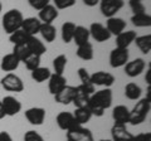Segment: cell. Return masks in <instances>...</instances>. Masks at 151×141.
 Wrapping results in <instances>:
<instances>
[{
    "mask_svg": "<svg viewBox=\"0 0 151 141\" xmlns=\"http://www.w3.org/2000/svg\"><path fill=\"white\" fill-rule=\"evenodd\" d=\"M42 25V22L35 17H30V18H25L22 23V28L20 29L23 32H25L29 37H35V34L39 33Z\"/></svg>",
    "mask_w": 151,
    "mask_h": 141,
    "instance_id": "17",
    "label": "cell"
},
{
    "mask_svg": "<svg viewBox=\"0 0 151 141\" xmlns=\"http://www.w3.org/2000/svg\"><path fill=\"white\" fill-rule=\"evenodd\" d=\"M24 141H44L43 136L34 130H29L24 134Z\"/></svg>",
    "mask_w": 151,
    "mask_h": 141,
    "instance_id": "40",
    "label": "cell"
},
{
    "mask_svg": "<svg viewBox=\"0 0 151 141\" xmlns=\"http://www.w3.org/2000/svg\"><path fill=\"white\" fill-rule=\"evenodd\" d=\"M0 84L8 92H23L24 91V83H23L22 78L14 73L5 74V76L0 79Z\"/></svg>",
    "mask_w": 151,
    "mask_h": 141,
    "instance_id": "4",
    "label": "cell"
},
{
    "mask_svg": "<svg viewBox=\"0 0 151 141\" xmlns=\"http://www.w3.org/2000/svg\"><path fill=\"white\" fill-rule=\"evenodd\" d=\"M83 4L86 6H89V8H92V6H96L98 5V3H100V0H82Z\"/></svg>",
    "mask_w": 151,
    "mask_h": 141,
    "instance_id": "44",
    "label": "cell"
},
{
    "mask_svg": "<svg viewBox=\"0 0 151 141\" xmlns=\"http://www.w3.org/2000/svg\"><path fill=\"white\" fill-rule=\"evenodd\" d=\"M76 24L72 22H65L62 24V29H60V34H62V40L64 43H70L73 40Z\"/></svg>",
    "mask_w": 151,
    "mask_h": 141,
    "instance_id": "33",
    "label": "cell"
},
{
    "mask_svg": "<svg viewBox=\"0 0 151 141\" xmlns=\"http://www.w3.org/2000/svg\"><path fill=\"white\" fill-rule=\"evenodd\" d=\"M57 18H58V10L52 4H48L43 9H40L39 14H38V19L44 24H52Z\"/></svg>",
    "mask_w": 151,
    "mask_h": 141,
    "instance_id": "19",
    "label": "cell"
},
{
    "mask_svg": "<svg viewBox=\"0 0 151 141\" xmlns=\"http://www.w3.org/2000/svg\"><path fill=\"white\" fill-rule=\"evenodd\" d=\"M0 141H14L13 137L10 136V134L6 132V131H1L0 132Z\"/></svg>",
    "mask_w": 151,
    "mask_h": 141,
    "instance_id": "43",
    "label": "cell"
},
{
    "mask_svg": "<svg viewBox=\"0 0 151 141\" xmlns=\"http://www.w3.org/2000/svg\"><path fill=\"white\" fill-rule=\"evenodd\" d=\"M19 64H20V60H19L13 53H9V54H5L1 58V62H0V68H1V70H4V72L12 73L15 69H18Z\"/></svg>",
    "mask_w": 151,
    "mask_h": 141,
    "instance_id": "22",
    "label": "cell"
},
{
    "mask_svg": "<svg viewBox=\"0 0 151 141\" xmlns=\"http://www.w3.org/2000/svg\"><path fill=\"white\" fill-rule=\"evenodd\" d=\"M106 28H107V30L110 32L111 35H119L120 33L125 32V29H126V22L122 19V18H117V17L107 18Z\"/></svg>",
    "mask_w": 151,
    "mask_h": 141,
    "instance_id": "18",
    "label": "cell"
},
{
    "mask_svg": "<svg viewBox=\"0 0 151 141\" xmlns=\"http://www.w3.org/2000/svg\"><path fill=\"white\" fill-rule=\"evenodd\" d=\"M24 115L28 122L33 126L43 125V122L45 120V110L43 107H30V109H28L24 112Z\"/></svg>",
    "mask_w": 151,
    "mask_h": 141,
    "instance_id": "9",
    "label": "cell"
},
{
    "mask_svg": "<svg viewBox=\"0 0 151 141\" xmlns=\"http://www.w3.org/2000/svg\"><path fill=\"white\" fill-rule=\"evenodd\" d=\"M130 141H151V134L150 132H141L137 135H134Z\"/></svg>",
    "mask_w": 151,
    "mask_h": 141,
    "instance_id": "42",
    "label": "cell"
},
{
    "mask_svg": "<svg viewBox=\"0 0 151 141\" xmlns=\"http://www.w3.org/2000/svg\"><path fill=\"white\" fill-rule=\"evenodd\" d=\"M3 107L5 110L6 116H15L22 111V103L20 101L14 96H5L1 100Z\"/></svg>",
    "mask_w": 151,
    "mask_h": 141,
    "instance_id": "13",
    "label": "cell"
},
{
    "mask_svg": "<svg viewBox=\"0 0 151 141\" xmlns=\"http://www.w3.org/2000/svg\"><path fill=\"white\" fill-rule=\"evenodd\" d=\"M89 37H92V38L98 42V43H103V42H106L111 38V34L110 32L107 30V28L105 25H102L101 23H92L91 25H89Z\"/></svg>",
    "mask_w": 151,
    "mask_h": 141,
    "instance_id": "8",
    "label": "cell"
},
{
    "mask_svg": "<svg viewBox=\"0 0 151 141\" xmlns=\"http://www.w3.org/2000/svg\"><path fill=\"white\" fill-rule=\"evenodd\" d=\"M131 22L132 24L137 28H145V27H150L151 25V15L147 13H139V14H134L131 17Z\"/></svg>",
    "mask_w": 151,
    "mask_h": 141,
    "instance_id": "28",
    "label": "cell"
},
{
    "mask_svg": "<svg viewBox=\"0 0 151 141\" xmlns=\"http://www.w3.org/2000/svg\"><path fill=\"white\" fill-rule=\"evenodd\" d=\"M112 119L117 125H127L130 120V110L125 105H117L112 110Z\"/></svg>",
    "mask_w": 151,
    "mask_h": 141,
    "instance_id": "16",
    "label": "cell"
},
{
    "mask_svg": "<svg viewBox=\"0 0 151 141\" xmlns=\"http://www.w3.org/2000/svg\"><path fill=\"white\" fill-rule=\"evenodd\" d=\"M50 69L47 68V67H38L34 70H32V78L33 81H35L37 83H42V82H45L48 81L49 77H50Z\"/></svg>",
    "mask_w": 151,
    "mask_h": 141,
    "instance_id": "29",
    "label": "cell"
},
{
    "mask_svg": "<svg viewBox=\"0 0 151 141\" xmlns=\"http://www.w3.org/2000/svg\"><path fill=\"white\" fill-rule=\"evenodd\" d=\"M89 38H91V37H89V30L87 29L86 27L76 25L74 34H73V42L77 44V47L88 43Z\"/></svg>",
    "mask_w": 151,
    "mask_h": 141,
    "instance_id": "24",
    "label": "cell"
},
{
    "mask_svg": "<svg viewBox=\"0 0 151 141\" xmlns=\"http://www.w3.org/2000/svg\"><path fill=\"white\" fill-rule=\"evenodd\" d=\"M5 116H6V114H5V110H4L3 103H1V101H0V120H3Z\"/></svg>",
    "mask_w": 151,
    "mask_h": 141,
    "instance_id": "46",
    "label": "cell"
},
{
    "mask_svg": "<svg viewBox=\"0 0 151 141\" xmlns=\"http://www.w3.org/2000/svg\"><path fill=\"white\" fill-rule=\"evenodd\" d=\"M39 33H40V35L43 37V39L45 42H48V43L54 42L57 38V29L53 24H44V23H42Z\"/></svg>",
    "mask_w": 151,
    "mask_h": 141,
    "instance_id": "26",
    "label": "cell"
},
{
    "mask_svg": "<svg viewBox=\"0 0 151 141\" xmlns=\"http://www.w3.org/2000/svg\"><path fill=\"white\" fill-rule=\"evenodd\" d=\"M67 86V79L63 74H57V73H52L50 77L48 79V90L50 92V95H57L60 90Z\"/></svg>",
    "mask_w": 151,
    "mask_h": 141,
    "instance_id": "14",
    "label": "cell"
},
{
    "mask_svg": "<svg viewBox=\"0 0 151 141\" xmlns=\"http://www.w3.org/2000/svg\"><path fill=\"white\" fill-rule=\"evenodd\" d=\"M67 141H68V140H67Z\"/></svg>",
    "mask_w": 151,
    "mask_h": 141,
    "instance_id": "51",
    "label": "cell"
},
{
    "mask_svg": "<svg viewBox=\"0 0 151 141\" xmlns=\"http://www.w3.org/2000/svg\"><path fill=\"white\" fill-rule=\"evenodd\" d=\"M28 38H29V35L27 34L25 32H23L22 29H19L17 32L12 33V34H9V40L12 42L14 45H18V44H25Z\"/></svg>",
    "mask_w": 151,
    "mask_h": 141,
    "instance_id": "35",
    "label": "cell"
},
{
    "mask_svg": "<svg viewBox=\"0 0 151 141\" xmlns=\"http://www.w3.org/2000/svg\"><path fill=\"white\" fill-rule=\"evenodd\" d=\"M130 58V53L129 49H124V48H116L111 50L110 53V65L112 68H120L129 62Z\"/></svg>",
    "mask_w": 151,
    "mask_h": 141,
    "instance_id": "7",
    "label": "cell"
},
{
    "mask_svg": "<svg viewBox=\"0 0 151 141\" xmlns=\"http://www.w3.org/2000/svg\"><path fill=\"white\" fill-rule=\"evenodd\" d=\"M147 93H146V97L145 98H147V100L151 102V84H149L147 86V91H146Z\"/></svg>",
    "mask_w": 151,
    "mask_h": 141,
    "instance_id": "47",
    "label": "cell"
},
{
    "mask_svg": "<svg viewBox=\"0 0 151 141\" xmlns=\"http://www.w3.org/2000/svg\"><path fill=\"white\" fill-rule=\"evenodd\" d=\"M139 1H144V0H139Z\"/></svg>",
    "mask_w": 151,
    "mask_h": 141,
    "instance_id": "50",
    "label": "cell"
},
{
    "mask_svg": "<svg viewBox=\"0 0 151 141\" xmlns=\"http://www.w3.org/2000/svg\"><path fill=\"white\" fill-rule=\"evenodd\" d=\"M136 37L135 30H127V32H122L119 35H116V47L117 48H124V49H129V47L131 43H134Z\"/></svg>",
    "mask_w": 151,
    "mask_h": 141,
    "instance_id": "21",
    "label": "cell"
},
{
    "mask_svg": "<svg viewBox=\"0 0 151 141\" xmlns=\"http://www.w3.org/2000/svg\"><path fill=\"white\" fill-rule=\"evenodd\" d=\"M141 95H142V90L139 84L134 82H130L125 86V96L131 101H139Z\"/></svg>",
    "mask_w": 151,
    "mask_h": 141,
    "instance_id": "25",
    "label": "cell"
},
{
    "mask_svg": "<svg viewBox=\"0 0 151 141\" xmlns=\"http://www.w3.org/2000/svg\"><path fill=\"white\" fill-rule=\"evenodd\" d=\"M76 54H77V57L82 60H92L93 59V45L89 43V42L86 44L78 45Z\"/></svg>",
    "mask_w": 151,
    "mask_h": 141,
    "instance_id": "31",
    "label": "cell"
},
{
    "mask_svg": "<svg viewBox=\"0 0 151 141\" xmlns=\"http://www.w3.org/2000/svg\"><path fill=\"white\" fill-rule=\"evenodd\" d=\"M25 44L28 47V49L30 50L32 54H35V55H39V57H42V55H43L47 52L45 44L42 40L38 39L37 37H29Z\"/></svg>",
    "mask_w": 151,
    "mask_h": 141,
    "instance_id": "23",
    "label": "cell"
},
{
    "mask_svg": "<svg viewBox=\"0 0 151 141\" xmlns=\"http://www.w3.org/2000/svg\"><path fill=\"white\" fill-rule=\"evenodd\" d=\"M76 93H77V88L74 86L67 84L63 90H60L57 95H54V101L60 103V105H69V103H72Z\"/></svg>",
    "mask_w": 151,
    "mask_h": 141,
    "instance_id": "15",
    "label": "cell"
},
{
    "mask_svg": "<svg viewBox=\"0 0 151 141\" xmlns=\"http://www.w3.org/2000/svg\"><path fill=\"white\" fill-rule=\"evenodd\" d=\"M124 67H125V73L127 76L134 78V77L140 76V74L145 70L146 62L142 58H136L134 60H131V62H127Z\"/></svg>",
    "mask_w": 151,
    "mask_h": 141,
    "instance_id": "11",
    "label": "cell"
},
{
    "mask_svg": "<svg viewBox=\"0 0 151 141\" xmlns=\"http://www.w3.org/2000/svg\"><path fill=\"white\" fill-rule=\"evenodd\" d=\"M13 54L20 60V62H24V60L29 57L32 54L30 50L28 49L27 44H18V45H14L13 48Z\"/></svg>",
    "mask_w": 151,
    "mask_h": 141,
    "instance_id": "34",
    "label": "cell"
},
{
    "mask_svg": "<svg viewBox=\"0 0 151 141\" xmlns=\"http://www.w3.org/2000/svg\"><path fill=\"white\" fill-rule=\"evenodd\" d=\"M76 88H77V93H76V96H74L73 101H72V103L76 106V109H83V107H88V105H89V97H91V96L87 95L86 92H83L78 86Z\"/></svg>",
    "mask_w": 151,
    "mask_h": 141,
    "instance_id": "27",
    "label": "cell"
},
{
    "mask_svg": "<svg viewBox=\"0 0 151 141\" xmlns=\"http://www.w3.org/2000/svg\"><path fill=\"white\" fill-rule=\"evenodd\" d=\"M151 109V102L147 98H141L139 102H136V105L134 106V109L130 110V120L129 124L131 125H140L146 120L149 112Z\"/></svg>",
    "mask_w": 151,
    "mask_h": 141,
    "instance_id": "3",
    "label": "cell"
},
{
    "mask_svg": "<svg viewBox=\"0 0 151 141\" xmlns=\"http://www.w3.org/2000/svg\"><path fill=\"white\" fill-rule=\"evenodd\" d=\"M100 141H112V140H108V139H101Z\"/></svg>",
    "mask_w": 151,
    "mask_h": 141,
    "instance_id": "49",
    "label": "cell"
},
{
    "mask_svg": "<svg viewBox=\"0 0 151 141\" xmlns=\"http://www.w3.org/2000/svg\"><path fill=\"white\" fill-rule=\"evenodd\" d=\"M115 77L113 74L105 72V70H98L91 74V82L93 83V86H102L105 88H110L113 83H115Z\"/></svg>",
    "mask_w": 151,
    "mask_h": 141,
    "instance_id": "10",
    "label": "cell"
},
{
    "mask_svg": "<svg viewBox=\"0 0 151 141\" xmlns=\"http://www.w3.org/2000/svg\"><path fill=\"white\" fill-rule=\"evenodd\" d=\"M1 10H3V4H1V1H0V13H1Z\"/></svg>",
    "mask_w": 151,
    "mask_h": 141,
    "instance_id": "48",
    "label": "cell"
},
{
    "mask_svg": "<svg viewBox=\"0 0 151 141\" xmlns=\"http://www.w3.org/2000/svg\"><path fill=\"white\" fill-rule=\"evenodd\" d=\"M23 20H24V17H23L20 10H18V9H10V10H8L3 15V20H1L3 29L8 34H12V33L20 29Z\"/></svg>",
    "mask_w": 151,
    "mask_h": 141,
    "instance_id": "2",
    "label": "cell"
},
{
    "mask_svg": "<svg viewBox=\"0 0 151 141\" xmlns=\"http://www.w3.org/2000/svg\"><path fill=\"white\" fill-rule=\"evenodd\" d=\"M111 136H112V141H130L134 135L127 130L126 125L115 124L111 127Z\"/></svg>",
    "mask_w": 151,
    "mask_h": 141,
    "instance_id": "20",
    "label": "cell"
},
{
    "mask_svg": "<svg viewBox=\"0 0 151 141\" xmlns=\"http://www.w3.org/2000/svg\"><path fill=\"white\" fill-rule=\"evenodd\" d=\"M129 5L131 8V10L134 12V14H139V13H145L146 12L145 5L142 4V1H139V0H130Z\"/></svg>",
    "mask_w": 151,
    "mask_h": 141,
    "instance_id": "39",
    "label": "cell"
},
{
    "mask_svg": "<svg viewBox=\"0 0 151 141\" xmlns=\"http://www.w3.org/2000/svg\"><path fill=\"white\" fill-rule=\"evenodd\" d=\"M23 63L25 64L27 69H29L32 72V70H34L35 68L40 67V57L39 55H35V54H30Z\"/></svg>",
    "mask_w": 151,
    "mask_h": 141,
    "instance_id": "37",
    "label": "cell"
},
{
    "mask_svg": "<svg viewBox=\"0 0 151 141\" xmlns=\"http://www.w3.org/2000/svg\"><path fill=\"white\" fill-rule=\"evenodd\" d=\"M65 65H67V57L64 54H59L53 59V68L54 73L57 74H63Z\"/></svg>",
    "mask_w": 151,
    "mask_h": 141,
    "instance_id": "36",
    "label": "cell"
},
{
    "mask_svg": "<svg viewBox=\"0 0 151 141\" xmlns=\"http://www.w3.org/2000/svg\"><path fill=\"white\" fill-rule=\"evenodd\" d=\"M68 141H94L93 134L89 129H86L82 125H76L74 127L65 131Z\"/></svg>",
    "mask_w": 151,
    "mask_h": 141,
    "instance_id": "5",
    "label": "cell"
},
{
    "mask_svg": "<svg viewBox=\"0 0 151 141\" xmlns=\"http://www.w3.org/2000/svg\"><path fill=\"white\" fill-rule=\"evenodd\" d=\"M28 3H29V5L33 9L40 10V9H43L44 6L48 5V4L50 3V0H28Z\"/></svg>",
    "mask_w": 151,
    "mask_h": 141,
    "instance_id": "41",
    "label": "cell"
},
{
    "mask_svg": "<svg viewBox=\"0 0 151 141\" xmlns=\"http://www.w3.org/2000/svg\"><path fill=\"white\" fill-rule=\"evenodd\" d=\"M98 4L102 15L106 18H112L116 17V14L124 8L125 1L124 0H100Z\"/></svg>",
    "mask_w": 151,
    "mask_h": 141,
    "instance_id": "6",
    "label": "cell"
},
{
    "mask_svg": "<svg viewBox=\"0 0 151 141\" xmlns=\"http://www.w3.org/2000/svg\"><path fill=\"white\" fill-rule=\"evenodd\" d=\"M73 116H74V120L77 122L78 125H84L91 120L92 117V114L89 111L88 107H83V109H76L74 112H73Z\"/></svg>",
    "mask_w": 151,
    "mask_h": 141,
    "instance_id": "32",
    "label": "cell"
},
{
    "mask_svg": "<svg viewBox=\"0 0 151 141\" xmlns=\"http://www.w3.org/2000/svg\"><path fill=\"white\" fill-rule=\"evenodd\" d=\"M145 81L147 84H151V67L149 65L147 70H146V76H145Z\"/></svg>",
    "mask_w": 151,
    "mask_h": 141,
    "instance_id": "45",
    "label": "cell"
},
{
    "mask_svg": "<svg viewBox=\"0 0 151 141\" xmlns=\"http://www.w3.org/2000/svg\"><path fill=\"white\" fill-rule=\"evenodd\" d=\"M55 122L58 125V127L63 131H68L72 127H74L76 125H78L74 120V116L72 112H68V111H62L59 112L55 117Z\"/></svg>",
    "mask_w": 151,
    "mask_h": 141,
    "instance_id": "12",
    "label": "cell"
},
{
    "mask_svg": "<svg viewBox=\"0 0 151 141\" xmlns=\"http://www.w3.org/2000/svg\"><path fill=\"white\" fill-rule=\"evenodd\" d=\"M76 1L77 0H53V4L57 10H64V9L74 6Z\"/></svg>",
    "mask_w": 151,
    "mask_h": 141,
    "instance_id": "38",
    "label": "cell"
},
{
    "mask_svg": "<svg viewBox=\"0 0 151 141\" xmlns=\"http://www.w3.org/2000/svg\"><path fill=\"white\" fill-rule=\"evenodd\" d=\"M112 105V91L111 88H103L97 92H93L89 97L88 109L91 111L92 116L101 117L105 114L107 109Z\"/></svg>",
    "mask_w": 151,
    "mask_h": 141,
    "instance_id": "1",
    "label": "cell"
},
{
    "mask_svg": "<svg viewBox=\"0 0 151 141\" xmlns=\"http://www.w3.org/2000/svg\"><path fill=\"white\" fill-rule=\"evenodd\" d=\"M135 43L142 54H149L151 52V34H145L141 37H136Z\"/></svg>",
    "mask_w": 151,
    "mask_h": 141,
    "instance_id": "30",
    "label": "cell"
}]
</instances>
